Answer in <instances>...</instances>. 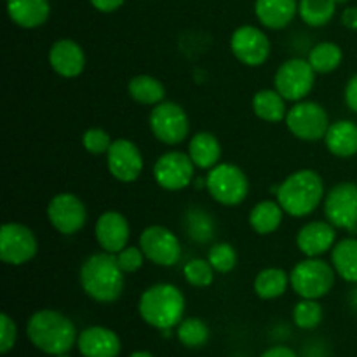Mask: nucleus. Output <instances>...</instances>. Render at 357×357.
<instances>
[{
	"label": "nucleus",
	"instance_id": "ddd939ff",
	"mask_svg": "<svg viewBox=\"0 0 357 357\" xmlns=\"http://www.w3.org/2000/svg\"><path fill=\"white\" fill-rule=\"evenodd\" d=\"M49 223L56 232L73 236L80 232L87 222V209L82 199L70 192L56 194L47 204Z\"/></svg>",
	"mask_w": 357,
	"mask_h": 357
},
{
	"label": "nucleus",
	"instance_id": "6ab92c4d",
	"mask_svg": "<svg viewBox=\"0 0 357 357\" xmlns=\"http://www.w3.org/2000/svg\"><path fill=\"white\" fill-rule=\"evenodd\" d=\"M49 65L63 79H75L86 68V52L72 38H59L49 49Z\"/></svg>",
	"mask_w": 357,
	"mask_h": 357
},
{
	"label": "nucleus",
	"instance_id": "c03bdc74",
	"mask_svg": "<svg viewBox=\"0 0 357 357\" xmlns=\"http://www.w3.org/2000/svg\"><path fill=\"white\" fill-rule=\"evenodd\" d=\"M129 357H153V356L146 351H136V352H132Z\"/></svg>",
	"mask_w": 357,
	"mask_h": 357
},
{
	"label": "nucleus",
	"instance_id": "9b49d317",
	"mask_svg": "<svg viewBox=\"0 0 357 357\" xmlns=\"http://www.w3.org/2000/svg\"><path fill=\"white\" fill-rule=\"evenodd\" d=\"M38 241L33 230L23 223L9 222L0 229V258L6 265L21 267L35 258Z\"/></svg>",
	"mask_w": 357,
	"mask_h": 357
},
{
	"label": "nucleus",
	"instance_id": "bb28decb",
	"mask_svg": "<svg viewBox=\"0 0 357 357\" xmlns=\"http://www.w3.org/2000/svg\"><path fill=\"white\" fill-rule=\"evenodd\" d=\"M284 209L278 201H260L250 211V225L260 236H271L281 227Z\"/></svg>",
	"mask_w": 357,
	"mask_h": 357
},
{
	"label": "nucleus",
	"instance_id": "37998d69",
	"mask_svg": "<svg viewBox=\"0 0 357 357\" xmlns=\"http://www.w3.org/2000/svg\"><path fill=\"white\" fill-rule=\"evenodd\" d=\"M260 357H298L295 351H291L289 347H284V345H275V347L267 349Z\"/></svg>",
	"mask_w": 357,
	"mask_h": 357
},
{
	"label": "nucleus",
	"instance_id": "7ed1b4c3",
	"mask_svg": "<svg viewBox=\"0 0 357 357\" xmlns=\"http://www.w3.org/2000/svg\"><path fill=\"white\" fill-rule=\"evenodd\" d=\"M324 181L314 169H298L284 178L278 188V202L286 215L303 218L316 211L324 201Z\"/></svg>",
	"mask_w": 357,
	"mask_h": 357
},
{
	"label": "nucleus",
	"instance_id": "de8ad7c7",
	"mask_svg": "<svg viewBox=\"0 0 357 357\" xmlns=\"http://www.w3.org/2000/svg\"><path fill=\"white\" fill-rule=\"evenodd\" d=\"M54 357H70V356H66V354H61V356H54Z\"/></svg>",
	"mask_w": 357,
	"mask_h": 357
},
{
	"label": "nucleus",
	"instance_id": "72a5a7b5",
	"mask_svg": "<svg viewBox=\"0 0 357 357\" xmlns=\"http://www.w3.org/2000/svg\"><path fill=\"white\" fill-rule=\"evenodd\" d=\"M323 321V307L317 300L302 298L293 307V323L300 330H314Z\"/></svg>",
	"mask_w": 357,
	"mask_h": 357
},
{
	"label": "nucleus",
	"instance_id": "c85d7f7f",
	"mask_svg": "<svg viewBox=\"0 0 357 357\" xmlns=\"http://www.w3.org/2000/svg\"><path fill=\"white\" fill-rule=\"evenodd\" d=\"M128 93L136 103L155 107V105L162 103L166 98V87L157 77L136 75L129 80Z\"/></svg>",
	"mask_w": 357,
	"mask_h": 357
},
{
	"label": "nucleus",
	"instance_id": "f03ea898",
	"mask_svg": "<svg viewBox=\"0 0 357 357\" xmlns=\"http://www.w3.org/2000/svg\"><path fill=\"white\" fill-rule=\"evenodd\" d=\"M26 335L35 349L52 357L72 351L79 338L73 321L52 309L31 314L26 323Z\"/></svg>",
	"mask_w": 357,
	"mask_h": 357
},
{
	"label": "nucleus",
	"instance_id": "58836bf2",
	"mask_svg": "<svg viewBox=\"0 0 357 357\" xmlns=\"http://www.w3.org/2000/svg\"><path fill=\"white\" fill-rule=\"evenodd\" d=\"M17 326L7 314H2V337H0V352L7 354L16 345Z\"/></svg>",
	"mask_w": 357,
	"mask_h": 357
},
{
	"label": "nucleus",
	"instance_id": "a211bd4d",
	"mask_svg": "<svg viewBox=\"0 0 357 357\" xmlns=\"http://www.w3.org/2000/svg\"><path fill=\"white\" fill-rule=\"evenodd\" d=\"M337 244V229L330 222H309L296 234V248L307 258H319Z\"/></svg>",
	"mask_w": 357,
	"mask_h": 357
},
{
	"label": "nucleus",
	"instance_id": "473e14b6",
	"mask_svg": "<svg viewBox=\"0 0 357 357\" xmlns=\"http://www.w3.org/2000/svg\"><path fill=\"white\" fill-rule=\"evenodd\" d=\"M209 328L199 317H187L176 326V337L181 345L188 349L204 347L209 340Z\"/></svg>",
	"mask_w": 357,
	"mask_h": 357
},
{
	"label": "nucleus",
	"instance_id": "4c0bfd02",
	"mask_svg": "<svg viewBox=\"0 0 357 357\" xmlns=\"http://www.w3.org/2000/svg\"><path fill=\"white\" fill-rule=\"evenodd\" d=\"M115 257H117V261L124 274H135V272H138L143 267V261L146 260L139 246H126Z\"/></svg>",
	"mask_w": 357,
	"mask_h": 357
},
{
	"label": "nucleus",
	"instance_id": "c756f323",
	"mask_svg": "<svg viewBox=\"0 0 357 357\" xmlns=\"http://www.w3.org/2000/svg\"><path fill=\"white\" fill-rule=\"evenodd\" d=\"M185 232L195 243H208L215 237L216 225L213 216L208 211H204L202 208L197 206H192L185 213Z\"/></svg>",
	"mask_w": 357,
	"mask_h": 357
},
{
	"label": "nucleus",
	"instance_id": "cd10ccee",
	"mask_svg": "<svg viewBox=\"0 0 357 357\" xmlns=\"http://www.w3.org/2000/svg\"><path fill=\"white\" fill-rule=\"evenodd\" d=\"M288 286H291L289 274L278 267L264 268V271L258 272L257 278H255L253 281L255 293H257L258 298L261 300L279 298V296L284 295Z\"/></svg>",
	"mask_w": 357,
	"mask_h": 357
},
{
	"label": "nucleus",
	"instance_id": "f3484780",
	"mask_svg": "<svg viewBox=\"0 0 357 357\" xmlns=\"http://www.w3.org/2000/svg\"><path fill=\"white\" fill-rule=\"evenodd\" d=\"M94 237L101 250L107 253L117 255L119 251L129 246V237H131V227L128 218L119 211H105L98 218L94 225Z\"/></svg>",
	"mask_w": 357,
	"mask_h": 357
},
{
	"label": "nucleus",
	"instance_id": "2eb2a0df",
	"mask_svg": "<svg viewBox=\"0 0 357 357\" xmlns=\"http://www.w3.org/2000/svg\"><path fill=\"white\" fill-rule=\"evenodd\" d=\"M271 40L264 30L253 24H243L230 37V51L237 61L246 66H260L271 56Z\"/></svg>",
	"mask_w": 357,
	"mask_h": 357
},
{
	"label": "nucleus",
	"instance_id": "4be33fe9",
	"mask_svg": "<svg viewBox=\"0 0 357 357\" xmlns=\"http://www.w3.org/2000/svg\"><path fill=\"white\" fill-rule=\"evenodd\" d=\"M323 142L331 155L340 159L357 155V124L347 119L331 122Z\"/></svg>",
	"mask_w": 357,
	"mask_h": 357
},
{
	"label": "nucleus",
	"instance_id": "39448f33",
	"mask_svg": "<svg viewBox=\"0 0 357 357\" xmlns=\"http://www.w3.org/2000/svg\"><path fill=\"white\" fill-rule=\"evenodd\" d=\"M335 272L333 265L321 258H307L298 261L289 272V281L291 288L300 298L319 300L326 296L335 286Z\"/></svg>",
	"mask_w": 357,
	"mask_h": 357
},
{
	"label": "nucleus",
	"instance_id": "a19ab883",
	"mask_svg": "<svg viewBox=\"0 0 357 357\" xmlns=\"http://www.w3.org/2000/svg\"><path fill=\"white\" fill-rule=\"evenodd\" d=\"M89 2L100 13H114L119 7H122L124 0H89Z\"/></svg>",
	"mask_w": 357,
	"mask_h": 357
},
{
	"label": "nucleus",
	"instance_id": "e433bc0d",
	"mask_svg": "<svg viewBox=\"0 0 357 357\" xmlns=\"http://www.w3.org/2000/svg\"><path fill=\"white\" fill-rule=\"evenodd\" d=\"M112 143H114L112 136L101 128H89L82 135V145L91 155H107Z\"/></svg>",
	"mask_w": 357,
	"mask_h": 357
},
{
	"label": "nucleus",
	"instance_id": "dca6fc26",
	"mask_svg": "<svg viewBox=\"0 0 357 357\" xmlns=\"http://www.w3.org/2000/svg\"><path fill=\"white\" fill-rule=\"evenodd\" d=\"M108 173L121 183H132L143 171V155L138 145L131 139H114L107 152Z\"/></svg>",
	"mask_w": 357,
	"mask_h": 357
},
{
	"label": "nucleus",
	"instance_id": "423d86ee",
	"mask_svg": "<svg viewBox=\"0 0 357 357\" xmlns=\"http://www.w3.org/2000/svg\"><path fill=\"white\" fill-rule=\"evenodd\" d=\"M206 190L222 206H239L246 201L250 180L239 166L232 162H220L209 169L206 176Z\"/></svg>",
	"mask_w": 357,
	"mask_h": 357
},
{
	"label": "nucleus",
	"instance_id": "c9c22d12",
	"mask_svg": "<svg viewBox=\"0 0 357 357\" xmlns=\"http://www.w3.org/2000/svg\"><path fill=\"white\" fill-rule=\"evenodd\" d=\"M208 261L216 274H229L237 267V251L230 243H216L209 248Z\"/></svg>",
	"mask_w": 357,
	"mask_h": 357
},
{
	"label": "nucleus",
	"instance_id": "49530a36",
	"mask_svg": "<svg viewBox=\"0 0 357 357\" xmlns=\"http://www.w3.org/2000/svg\"><path fill=\"white\" fill-rule=\"evenodd\" d=\"M335 2H337V3H345V2H349V0H335Z\"/></svg>",
	"mask_w": 357,
	"mask_h": 357
},
{
	"label": "nucleus",
	"instance_id": "412c9836",
	"mask_svg": "<svg viewBox=\"0 0 357 357\" xmlns=\"http://www.w3.org/2000/svg\"><path fill=\"white\" fill-rule=\"evenodd\" d=\"M7 14L10 21L24 30L42 26L49 20V0H7Z\"/></svg>",
	"mask_w": 357,
	"mask_h": 357
},
{
	"label": "nucleus",
	"instance_id": "6e6552de",
	"mask_svg": "<svg viewBox=\"0 0 357 357\" xmlns=\"http://www.w3.org/2000/svg\"><path fill=\"white\" fill-rule=\"evenodd\" d=\"M316 70L309 63V59L291 58L286 59L274 75V89L284 98L286 101L305 100L314 89L316 84Z\"/></svg>",
	"mask_w": 357,
	"mask_h": 357
},
{
	"label": "nucleus",
	"instance_id": "79ce46f5",
	"mask_svg": "<svg viewBox=\"0 0 357 357\" xmlns=\"http://www.w3.org/2000/svg\"><path fill=\"white\" fill-rule=\"evenodd\" d=\"M342 24L349 30H357V6L356 7H347V9L342 13Z\"/></svg>",
	"mask_w": 357,
	"mask_h": 357
},
{
	"label": "nucleus",
	"instance_id": "aec40b11",
	"mask_svg": "<svg viewBox=\"0 0 357 357\" xmlns=\"http://www.w3.org/2000/svg\"><path fill=\"white\" fill-rule=\"evenodd\" d=\"M77 349L82 357H119L122 344L114 330L105 326H89L77 338Z\"/></svg>",
	"mask_w": 357,
	"mask_h": 357
},
{
	"label": "nucleus",
	"instance_id": "f257e3e1",
	"mask_svg": "<svg viewBox=\"0 0 357 357\" xmlns=\"http://www.w3.org/2000/svg\"><path fill=\"white\" fill-rule=\"evenodd\" d=\"M124 275L117 257L101 251L87 257L80 265V288L94 302L114 303L124 291Z\"/></svg>",
	"mask_w": 357,
	"mask_h": 357
},
{
	"label": "nucleus",
	"instance_id": "20e7f679",
	"mask_svg": "<svg viewBox=\"0 0 357 357\" xmlns=\"http://www.w3.org/2000/svg\"><path fill=\"white\" fill-rule=\"evenodd\" d=\"M138 312L149 326L160 331H169L183 321L185 295L178 286L159 282L142 293Z\"/></svg>",
	"mask_w": 357,
	"mask_h": 357
},
{
	"label": "nucleus",
	"instance_id": "a878e982",
	"mask_svg": "<svg viewBox=\"0 0 357 357\" xmlns=\"http://www.w3.org/2000/svg\"><path fill=\"white\" fill-rule=\"evenodd\" d=\"M331 265L344 281L357 284V239L345 237L331 250Z\"/></svg>",
	"mask_w": 357,
	"mask_h": 357
},
{
	"label": "nucleus",
	"instance_id": "4468645a",
	"mask_svg": "<svg viewBox=\"0 0 357 357\" xmlns=\"http://www.w3.org/2000/svg\"><path fill=\"white\" fill-rule=\"evenodd\" d=\"M195 166L188 153L166 152L153 164V178L162 190L178 192L187 188L194 181Z\"/></svg>",
	"mask_w": 357,
	"mask_h": 357
},
{
	"label": "nucleus",
	"instance_id": "1a4fd4ad",
	"mask_svg": "<svg viewBox=\"0 0 357 357\" xmlns=\"http://www.w3.org/2000/svg\"><path fill=\"white\" fill-rule=\"evenodd\" d=\"M149 126L155 139L164 145H180L190 132V121L181 105L162 101L155 105L149 115Z\"/></svg>",
	"mask_w": 357,
	"mask_h": 357
},
{
	"label": "nucleus",
	"instance_id": "b1692460",
	"mask_svg": "<svg viewBox=\"0 0 357 357\" xmlns=\"http://www.w3.org/2000/svg\"><path fill=\"white\" fill-rule=\"evenodd\" d=\"M188 157L197 169L209 171L220 164L222 159V145L213 132H195L188 142Z\"/></svg>",
	"mask_w": 357,
	"mask_h": 357
},
{
	"label": "nucleus",
	"instance_id": "7c9ffc66",
	"mask_svg": "<svg viewBox=\"0 0 357 357\" xmlns=\"http://www.w3.org/2000/svg\"><path fill=\"white\" fill-rule=\"evenodd\" d=\"M307 59L316 73H331L342 65L344 51L335 42H319L307 54Z\"/></svg>",
	"mask_w": 357,
	"mask_h": 357
},
{
	"label": "nucleus",
	"instance_id": "f704fd0d",
	"mask_svg": "<svg viewBox=\"0 0 357 357\" xmlns=\"http://www.w3.org/2000/svg\"><path fill=\"white\" fill-rule=\"evenodd\" d=\"M215 268L208 258H192L183 265V278L194 288H208L215 281Z\"/></svg>",
	"mask_w": 357,
	"mask_h": 357
},
{
	"label": "nucleus",
	"instance_id": "ea45409f",
	"mask_svg": "<svg viewBox=\"0 0 357 357\" xmlns=\"http://www.w3.org/2000/svg\"><path fill=\"white\" fill-rule=\"evenodd\" d=\"M344 98H345V105H347L354 114H357V73L351 77V80H349L347 86H345Z\"/></svg>",
	"mask_w": 357,
	"mask_h": 357
},
{
	"label": "nucleus",
	"instance_id": "f8f14e48",
	"mask_svg": "<svg viewBox=\"0 0 357 357\" xmlns=\"http://www.w3.org/2000/svg\"><path fill=\"white\" fill-rule=\"evenodd\" d=\"M139 248L146 260L159 267H174L181 260L180 239L167 227H146L139 236Z\"/></svg>",
	"mask_w": 357,
	"mask_h": 357
},
{
	"label": "nucleus",
	"instance_id": "2f4dec72",
	"mask_svg": "<svg viewBox=\"0 0 357 357\" xmlns=\"http://www.w3.org/2000/svg\"><path fill=\"white\" fill-rule=\"evenodd\" d=\"M338 3L335 0H300L298 14L305 24L312 28L324 26L335 16Z\"/></svg>",
	"mask_w": 357,
	"mask_h": 357
},
{
	"label": "nucleus",
	"instance_id": "5701e85b",
	"mask_svg": "<svg viewBox=\"0 0 357 357\" xmlns=\"http://www.w3.org/2000/svg\"><path fill=\"white\" fill-rule=\"evenodd\" d=\"M298 13L296 0H257L255 14L268 30H282L295 20Z\"/></svg>",
	"mask_w": 357,
	"mask_h": 357
},
{
	"label": "nucleus",
	"instance_id": "0eeeda50",
	"mask_svg": "<svg viewBox=\"0 0 357 357\" xmlns=\"http://www.w3.org/2000/svg\"><path fill=\"white\" fill-rule=\"evenodd\" d=\"M284 124L296 139L312 143L324 139L331 122L323 105L310 100H302L296 101L289 108Z\"/></svg>",
	"mask_w": 357,
	"mask_h": 357
},
{
	"label": "nucleus",
	"instance_id": "9d476101",
	"mask_svg": "<svg viewBox=\"0 0 357 357\" xmlns=\"http://www.w3.org/2000/svg\"><path fill=\"white\" fill-rule=\"evenodd\" d=\"M324 216L338 230H357V183L342 181L326 192L323 201Z\"/></svg>",
	"mask_w": 357,
	"mask_h": 357
},
{
	"label": "nucleus",
	"instance_id": "a18cd8bd",
	"mask_svg": "<svg viewBox=\"0 0 357 357\" xmlns=\"http://www.w3.org/2000/svg\"><path fill=\"white\" fill-rule=\"evenodd\" d=\"M351 298H352V303L357 307V288H356V291L351 295Z\"/></svg>",
	"mask_w": 357,
	"mask_h": 357
},
{
	"label": "nucleus",
	"instance_id": "393cba45",
	"mask_svg": "<svg viewBox=\"0 0 357 357\" xmlns=\"http://www.w3.org/2000/svg\"><path fill=\"white\" fill-rule=\"evenodd\" d=\"M251 108L260 121L271 122V124L284 121L288 115L286 100L275 89L257 91L251 100Z\"/></svg>",
	"mask_w": 357,
	"mask_h": 357
}]
</instances>
